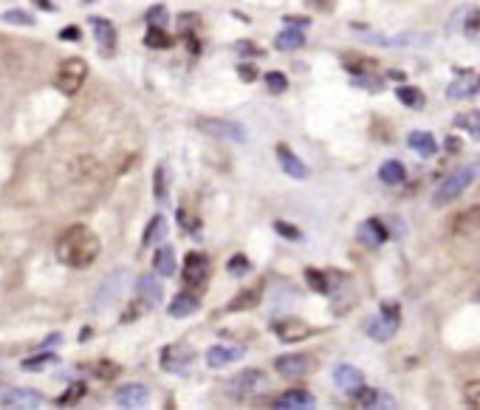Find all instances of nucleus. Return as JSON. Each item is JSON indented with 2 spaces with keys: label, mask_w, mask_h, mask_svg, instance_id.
<instances>
[{
  "label": "nucleus",
  "mask_w": 480,
  "mask_h": 410,
  "mask_svg": "<svg viewBox=\"0 0 480 410\" xmlns=\"http://www.w3.org/2000/svg\"><path fill=\"white\" fill-rule=\"evenodd\" d=\"M263 297V289H240L229 303H226V311H252Z\"/></svg>",
  "instance_id": "18"
},
{
  "label": "nucleus",
  "mask_w": 480,
  "mask_h": 410,
  "mask_svg": "<svg viewBox=\"0 0 480 410\" xmlns=\"http://www.w3.org/2000/svg\"><path fill=\"white\" fill-rule=\"evenodd\" d=\"M226 272L234 275V278H244V275L252 272V261H249L246 255H232V258L226 261Z\"/></svg>",
  "instance_id": "33"
},
{
  "label": "nucleus",
  "mask_w": 480,
  "mask_h": 410,
  "mask_svg": "<svg viewBox=\"0 0 480 410\" xmlns=\"http://www.w3.org/2000/svg\"><path fill=\"white\" fill-rule=\"evenodd\" d=\"M82 396H85V385H82V382H77V385H71V387H68V393H63V396L57 399V404H63V407H65V404H77Z\"/></svg>",
  "instance_id": "37"
},
{
  "label": "nucleus",
  "mask_w": 480,
  "mask_h": 410,
  "mask_svg": "<svg viewBox=\"0 0 480 410\" xmlns=\"http://www.w3.org/2000/svg\"><path fill=\"white\" fill-rule=\"evenodd\" d=\"M198 297L195 294H189V292H181L178 297H172V303H170V314L172 317H189V314H195L198 311Z\"/></svg>",
  "instance_id": "24"
},
{
  "label": "nucleus",
  "mask_w": 480,
  "mask_h": 410,
  "mask_svg": "<svg viewBox=\"0 0 480 410\" xmlns=\"http://www.w3.org/2000/svg\"><path fill=\"white\" fill-rule=\"evenodd\" d=\"M172 354H175V351H172V345L161 351V368H164V371H175V373L189 371L192 356H189V354H184V356H172Z\"/></svg>",
  "instance_id": "29"
},
{
  "label": "nucleus",
  "mask_w": 480,
  "mask_h": 410,
  "mask_svg": "<svg viewBox=\"0 0 480 410\" xmlns=\"http://www.w3.org/2000/svg\"><path fill=\"white\" fill-rule=\"evenodd\" d=\"M237 74H240V80H244V82H255L258 80V68L252 63H240L237 66Z\"/></svg>",
  "instance_id": "42"
},
{
  "label": "nucleus",
  "mask_w": 480,
  "mask_h": 410,
  "mask_svg": "<svg viewBox=\"0 0 480 410\" xmlns=\"http://www.w3.org/2000/svg\"><path fill=\"white\" fill-rule=\"evenodd\" d=\"M396 97H398L401 105H407V108H412V111H421V108L427 105V97H424L415 85H398V88H396Z\"/></svg>",
  "instance_id": "26"
},
{
  "label": "nucleus",
  "mask_w": 480,
  "mask_h": 410,
  "mask_svg": "<svg viewBox=\"0 0 480 410\" xmlns=\"http://www.w3.org/2000/svg\"><path fill=\"white\" fill-rule=\"evenodd\" d=\"M99 258V238L91 227L74 224L57 238V261L71 269H88Z\"/></svg>",
  "instance_id": "1"
},
{
  "label": "nucleus",
  "mask_w": 480,
  "mask_h": 410,
  "mask_svg": "<svg viewBox=\"0 0 480 410\" xmlns=\"http://www.w3.org/2000/svg\"><path fill=\"white\" fill-rule=\"evenodd\" d=\"M277 159H280V167H283L286 175H291V178H308L305 161L297 159V156L289 150V144H277Z\"/></svg>",
  "instance_id": "13"
},
{
  "label": "nucleus",
  "mask_w": 480,
  "mask_h": 410,
  "mask_svg": "<svg viewBox=\"0 0 480 410\" xmlns=\"http://www.w3.org/2000/svg\"><path fill=\"white\" fill-rule=\"evenodd\" d=\"M206 280H209V258L203 252H189L184 258V286L198 292Z\"/></svg>",
  "instance_id": "4"
},
{
  "label": "nucleus",
  "mask_w": 480,
  "mask_h": 410,
  "mask_svg": "<svg viewBox=\"0 0 480 410\" xmlns=\"http://www.w3.org/2000/svg\"><path fill=\"white\" fill-rule=\"evenodd\" d=\"M472 300H477V303H480V289H477V292L472 294Z\"/></svg>",
  "instance_id": "51"
},
{
  "label": "nucleus",
  "mask_w": 480,
  "mask_h": 410,
  "mask_svg": "<svg viewBox=\"0 0 480 410\" xmlns=\"http://www.w3.org/2000/svg\"><path fill=\"white\" fill-rule=\"evenodd\" d=\"M263 385H266V373L263 371H244V373H237L229 382V396H234V399H249Z\"/></svg>",
  "instance_id": "6"
},
{
  "label": "nucleus",
  "mask_w": 480,
  "mask_h": 410,
  "mask_svg": "<svg viewBox=\"0 0 480 410\" xmlns=\"http://www.w3.org/2000/svg\"><path fill=\"white\" fill-rule=\"evenodd\" d=\"M144 46L147 49H170L172 46V37L164 32V26H150L147 35H144Z\"/></svg>",
  "instance_id": "31"
},
{
  "label": "nucleus",
  "mask_w": 480,
  "mask_h": 410,
  "mask_svg": "<svg viewBox=\"0 0 480 410\" xmlns=\"http://www.w3.org/2000/svg\"><path fill=\"white\" fill-rule=\"evenodd\" d=\"M314 368L317 365L308 354H286V356H277V362H274V371L286 379H300V376L311 373Z\"/></svg>",
  "instance_id": "5"
},
{
  "label": "nucleus",
  "mask_w": 480,
  "mask_h": 410,
  "mask_svg": "<svg viewBox=\"0 0 480 410\" xmlns=\"http://www.w3.org/2000/svg\"><path fill=\"white\" fill-rule=\"evenodd\" d=\"M277 410H308L314 407V396L308 390H286L283 396L274 399Z\"/></svg>",
  "instance_id": "14"
},
{
  "label": "nucleus",
  "mask_w": 480,
  "mask_h": 410,
  "mask_svg": "<svg viewBox=\"0 0 480 410\" xmlns=\"http://www.w3.org/2000/svg\"><path fill=\"white\" fill-rule=\"evenodd\" d=\"M274 232L283 235V238H291V241H300V238H303V232H300L297 227L286 224V221H274Z\"/></svg>",
  "instance_id": "39"
},
{
  "label": "nucleus",
  "mask_w": 480,
  "mask_h": 410,
  "mask_svg": "<svg viewBox=\"0 0 480 410\" xmlns=\"http://www.w3.org/2000/svg\"><path fill=\"white\" fill-rule=\"evenodd\" d=\"M466 32H469V35H480V9L472 12V18L466 20Z\"/></svg>",
  "instance_id": "45"
},
{
  "label": "nucleus",
  "mask_w": 480,
  "mask_h": 410,
  "mask_svg": "<svg viewBox=\"0 0 480 410\" xmlns=\"http://www.w3.org/2000/svg\"><path fill=\"white\" fill-rule=\"evenodd\" d=\"M156 198H158V201L167 198V173H164V167L156 170Z\"/></svg>",
  "instance_id": "41"
},
{
  "label": "nucleus",
  "mask_w": 480,
  "mask_h": 410,
  "mask_svg": "<svg viewBox=\"0 0 480 410\" xmlns=\"http://www.w3.org/2000/svg\"><path fill=\"white\" fill-rule=\"evenodd\" d=\"M91 29H94V37L99 40L102 51H110V49L116 46V29H113L110 20H105V18H91Z\"/></svg>",
  "instance_id": "19"
},
{
  "label": "nucleus",
  "mask_w": 480,
  "mask_h": 410,
  "mask_svg": "<svg viewBox=\"0 0 480 410\" xmlns=\"http://www.w3.org/2000/svg\"><path fill=\"white\" fill-rule=\"evenodd\" d=\"M455 128L460 130H469V133H480V113L477 111H469V113H457L455 116Z\"/></svg>",
  "instance_id": "34"
},
{
  "label": "nucleus",
  "mask_w": 480,
  "mask_h": 410,
  "mask_svg": "<svg viewBox=\"0 0 480 410\" xmlns=\"http://www.w3.org/2000/svg\"><path fill=\"white\" fill-rule=\"evenodd\" d=\"M244 356V348L240 345H212L206 351V365L209 368H226L229 362H237Z\"/></svg>",
  "instance_id": "11"
},
{
  "label": "nucleus",
  "mask_w": 480,
  "mask_h": 410,
  "mask_svg": "<svg viewBox=\"0 0 480 410\" xmlns=\"http://www.w3.org/2000/svg\"><path fill=\"white\" fill-rule=\"evenodd\" d=\"M305 46V35L297 29V26H289V29H283L277 37H274V49L277 51H297V49H303Z\"/></svg>",
  "instance_id": "21"
},
{
  "label": "nucleus",
  "mask_w": 480,
  "mask_h": 410,
  "mask_svg": "<svg viewBox=\"0 0 480 410\" xmlns=\"http://www.w3.org/2000/svg\"><path fill=\"white\" fill-rule=\"evenodd\" d=\"M350 399H353V404H356V407H379L381 393H376V390H373V387H367V385H359V387H353V390H350Z\"/></svg>",
  "instance_id": "30"
},
{
  "label": "nucleus",
  "mask_w": 480,
  "mask_h": 410,
  "mask_svg": "<svg viewBox=\"0 0 480 410\" xmlns=\"http://www.w3.org/2000/svg\"><path fill=\"white\" fill-rule=\"evenodd\" d=\"M443 147H446L449 153H457V150H460V139H455V136H449V139L443 142Z\"/></svg>",
  "instance_id": "47"
},
{
  "label": "nucleus",
  "mask_w": 480,
  "mask_h": 410,
  "mask_svg": "<svg viewBox=\"0 0 480 410\" xmlns=\"http://www.w3.org/2000/svg\"><path fill=\"white\" fill-rule=\"evenodd\" d=\"M201 128L217 139H226V142H246V130L244 125L237 122H226V119H201Z\"/></svg>",
  "instance_id": "8"
},
{
  "label": "nucleus",
  "mask_w": 480,
  "mask_h": 410,
  "mask_svg": "<svg viewBox=\"0 0 480 410\" xmlns=\"http://www.w3.org/2000/svg\"><path fill=\"white\" fill-rule=\"evenodd\" d=\"M365 331L376 340V342H387V340H393V334L398 331V323H393V320H387V317H370L367 323H365Z\"/></svg>",
  "instance_id": "16"
},
{
  "label": "nucleus",
  "mask_w": 480,
  "mask_h": 410,
  "mask_svg": "<svg viewBox=\"0 0 480 410\" xmlns=\"http://www.w3.org/2000/svg\"><path fill=\"white\" fill-rule=\"evenodd\" d=\"M237 51H244V54H263L258 46H249V43H237Z\"/></svg>",
  "instance_id": "48"
},
{
  "label": "nucleus",
  "mask_w": 480,
  "mask_h": 410,
  "mask_svg": "<svg viewBox=\"0 0 480 410\" xmlns=\"http://www.w3.org/2000/svg\"><path fill=\"white\" fill-rule=\"evenodd\" d=\"M63 37H68V40H77V37H80V32H77V29H65V32H63Z\"/></svg>",
  "instance_id": "49"
},
{
  "label": "nucleus",
  "mask_w": 480,
  "mask_h": 410,
  "mask_svg": "<svg viewBox=\"0 0 480 410\" xmlns=\"http://www.w3.org/2000/svg\"><path fill=\"white\" fill-rule=\"evenodd\" d=\"M407 144H410L418 156H424V159H429V156L438 153V144H435L432 133H427V130H412V133L407 136Z\"/></svg>",
  "instance_id": "23"
},
{
  "label": "nucleus",
  "mask_w": 480,
  "mask_h": 410,
  "mask_svg": "<svg viewBox=\"0 0 480 410\" xmlns=\"http://www.w3.org/2000/svg\"><path fill=\"white\" fill-rule=\"evenodd\" d=\"M477 175H480V164H466V167L455 170L452 175H446V178L438 184V190H435V195H432V204H435V207H446L449 201L460 198V195L474 184Z\"/></svg>",
  "instance_id": "2"
},
{
  "label": "nucleus",
  "mask_w": 480,
  "mask_h": 410,
  "mask_svg": "<svg viewBox=\"0 0 480 410\" xmlns=\"http://www.w3.org/2000/svg\"><path fill=\"white\" fill-rule=\"evenodd\" d=\"M305 280H308L311 292H317V294H328V292H331L328 278H325L322 272H317V269H305Z\"/></svg>",
  "instance_id": "35"
},
{
  "label": "nucleus",
  "mask_w": 480,
  "mask_h": 410,
  "mask_svg": "<svg viewBox=\"0 0 480 410\" xmlns=\"http://www.w3.org/2000/svg\"><path fill=\"white\" fill-rule=\"evenodd\" d=\"M272 328H274V334H277L283 342H297V340L311 337V325H305L303 320H294V317L277 320V323H272Z\"/></svg>",
  "instance_id": "9"
},
{
  "label": "nucleus",
  "mask_w": 480,
  "mask_h": 410,
  "mask_svg": "<svg viewBox=\"0 0 480 410\" xmlns=\"http://www.w3.org/2000/svg\"><path fill=\"white\" fill-rule=\"evenodd\" d=\"M4 20H6V23H23V26H34V20H32L29 15H23V12H6V15H4Z\"/></svg>",
  "instance_id": "43"
},
{
  "label": "nucleus",
  "mask_w": 480,
  "mask_h": 410,
  "mask_svg": "<svg viewBox=\"0 0 480 410\" xmlns=\"http://www.w3.org/2000/svg\"><path fill=\"white\" fill-rule=\"evenodd\" d=\"M463 399L472 404V407H480V379H472L463 385Z\"/></svg>",
  "instance_id": "38"
},
{
  "label": "nucleus",
  "mask_w": 480,
  "mask_h": 410,
  "mask_svg": "<svg viewBox=\"0 0 480 410\" xmlns=\"http://www.w3.org/2000/svg\"><path fill=\"white\" fill-rule=\"evenodd\" d=\"M452 235H455V238H466V241L480 235V204H477V207H469V210H463V213L455 216V221H452Z\"/></svg>",
  "instance_id": "7"
},
{
  "label": "nucleus",
  "mask_w": 480,
  "mask_h": 410,
  "mask_svg": "<svg viewBox=\"0 0 480 410\" xmlns=\"http://www.w3.org/2000/svg\"><path fill=\"white\" fill-rule=\"evenodd\" d=\"M85 77H88V63H85L82 57H68V60L60 66V71H57V77H54V85H57V91H63L65 97H74V94L85 85Z\"/></svg>",
  "instance_id": "3"
},
{
  "label": "nucleus",
  "mask_w": 480,
  "mask_h": 410,
  "mask_svg": "<svg viewBox=\"0 0 480 410\" xmlns=\"http://www.w3.org/2000/svg\"><path fill=\"white\" fill-rule=\"evenodd\" d=\"M477 91V77L469 74V71H460V80H455L449 88H446V97L449 99H466Z\"/></svg>",
  "instance_id": "22"
},
{
  "label": "nucleus",
  "mask_w": 480,
  "mask_h": 410,
  "mask_svg": "<svg viewBox=\"0 0 480 410\" xmlns=\"http://www.w3.org/2000/svg\"><path fill=\"white\" fill-rule=\"evenodd\" d=\"M263 80H266V85H269L272 94H283V91L289 88V77H286L283 71H269Z\"/></svg>",
  "instance_id": "36"
},
{
  "label": "nucleus",
  "mask_w": 480,
  "mask_h": 410,
  "mask_svg": "<svg viewBox=\"0 0 480 410\" xmlns=\"http://www.w3.org/2000/svg\"><path fill=\"white\" fill-rule=\"evenodd\" d=\"M46 362H54V356H51V354H40L37 359H26L23 368H26V371H34V368H43Z\"/></svg>",
  "instance_id": "44"
},
{
  "label": "nucleus",
  "mask_w": 480,
  "mask_h": 410,
  "mask_svg": "<svg viewBox=\"0 0 480 410\" xmlns=\"http://www.w3.org/2000/svg\"><path fill=\"white\" fill-rule=\"evenodd\" d=\"M314 4H317V6H328V4H331V0H314Z\"/></svg>",
  "instance_id": "50"
},
{
  "label": "nucleus",
  "mask_w": 480,
  "mask_h": 410,
  "mask_svg": "<svg viewBox=\"0 0 480 410\" xmlns=\"http://www.w3.org/2000/svg\"><path fill=\"white\" fill-rule=\"evenodd\" d=\"M334 379H336V385L342 387V390H353V387H359V385H365V373L359 371V368H353V365H348V362H342V365H336L334 368Z\"/></svg>",
  "instance_id": "17"
},
{
  "label": "nucleus",
  "mask_w": 480,
  "mask_h": 410,
  "mask_svg": "<svg viewBox=\"0 0 480 410\" xmlns=\"http://www.w3.org/2000/svg\"><path fill=\"white\" fill-rule=\"evenodd\" d=\"M283 20H286V23H289V26H300V29H305V26H308V23H311V20H308V18H283Z\"/></svg>",
  "instance_id": "46"
},
{
  "label": "nucleus",
  "mask_w": 480,
  "mask_h": 410,
  "mask_svg": "<svg viewBox=\"0 0 480 410\" xmlns=\"http://www.w3.org/2000/svg\"><path fill=\"white\" fill-rule=\"evenodd\" d=\"M147 399H150V390H147V385H139V382L122 385L116 390V404L119 407H141V404H147Z\"/></svg>",
  "instance_id": "10"
},
{
  "label": "nucleus",
  "mask_w": 480,
  "mask_h": 410,
  "mask_svg": "<svg viewBox=\"0 0 480 410\" xmlns=\"http://www.w3.org/2000/svg\"><path fill=\"white\" fill-rule=\"evenodd\" d=\"M164 238H167V221H164V216H156V218L147 224V230H144L141 247H156V244H161Z\"/></svg>",
  "instance_id": "27"
},
{
  "label": "nucleus",
  "mask_w": 480,
  "mask_h": 410,
  "mask_svg": "<svg viewBox=\"0 0 480 410\" xmlns=\"http://www.w3.org/2000/svg\"><path fill=\"white\" fill-rule=\"evenodd\" d=\"M147 20H150V26H167V9L164 6H153L150 12H147Z\"/></svg>",
  "instance_id": "40"
},
{
  "label": "nucleus",
  "mask_w": 480,
  "mask_h": 410,
  "mask_svg": "<svg viewBox=\"0 0 480 410\" xmlns=\"http://www.w3.org/2000/svg\"><path fill=\"white\" fill-rule=\"evenodd\" d=\"M136 289H139V297L147 303V306H158L161 303V283H158V278H153V275H141L139 278V283H136Z\"/></svg>",
  "instance_id": "20"
},
{
  "label": "nucleus",
  "mask_w": 480,
  "mask_h": 410,
  "mask_svg": "<svg viewBox=\"0 0 480 410\" xmlns=\"http://www.w3.org/2000/svg\"><path fill=\"white\" fill-rule=\"evenodd\" d=\"M359 238H362L367 247H381V244L390 238V232H387V227L381 224V218H367V221L359 227Z\"/></svg>",
  "instance_id": "15"
},
{
  "label": "nucleus",
  "mask_w": 480,
  "mask_h": 410,
  "mask_svg": "<svg viewBox=\"0 0 480 410\" xmlns=\"http://www.w3.org/2000/svg\"><path fill=\"white\" fill-rule=\"evenodd\" d=\"M156 272L161 275V278H172L175 275V252H172V247H158L156 249Z\"/></svg>",
  "instance_id": "25"
},
{
  "label": "nucleus",
  "mask_w": 480,
  "mask_h": 410,
  "mask_svg": "<svg viewBox=\"0 0 480 410\" xmlns=\"http://www.w3.org/2000/svg\"><path fill=\"white\" fill-rule=\"evenodd\" d=\"M88 371H91V373H94L96 379H105V382H108V379H116V376L122 373V368H119L116 362H110V359H99V362H91V365H88Z\"/></svg>",
  "instance_id": "32"
},
{
  "label": "nucleus",
  "mask_w": 480,
  "mask_h": 410,
  "mask_svg": "<svg viewBox=\"0 0 480 410\" xmlns=\"http://www.w3.org/2000/svg\"><path fill=\"white\" fill-rule=\"evenodd\" d=\"M43 393L37 390H6L0 396V407H40Z\"/></svg>",
  "instance_id": "12"
},
{
  "label": "nucleus",
  "mask_w": 480,
  "mask_h": 410,
  "mask_svg": "<svg viewBox=\"0 0 480 410\" xmlns=\"http://www.w3.org/2000/svg\"><path fill=\"white\" fill-rule=\"evenodd\" d=\"M404 175H407V170H404V164H401V161H396V159H390V161H384V164L379 167V178H381L384 184H390V187L401 184V181H404Z\"/></svg>",
  "instance_id": "28"
}]
</instances>
